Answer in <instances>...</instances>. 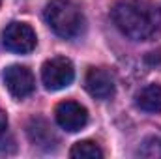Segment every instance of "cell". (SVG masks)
I'll list each match as a JSON object with an SVG mask.
<instances>
[{"label": "cell", "mask_w": 161, "mask_h": 159, "mask_svg": "<svg viewBox=\"0 0 161 159\" xmlns=\"http://www.w3.org/2000/svg\"><path fill=\"white\" fill-rule=\"evenodd\" d=\"M113 23L129 40L150 41L161 34V6L144 0H118L111 9Z\"/></svg>", "instance_id": "1"}, {"label": "cell", "mask_w": 161, "mask_h": 159, "mask_svg": "<svg viewBox=\"0 0 161 159\" xmlns=\"http://www.w3.org/2000/svg\"><path fill=\"white\" fill-rule=\"evenodd\" d=\"M43 17L49 28L64 40H73L84 30V15L71 0H51L45 6Z\"/></svg>", "instance_id": "2"}, {"label": "cell", "mask_w": 161, "mask_h": 159, "mask_svg": "<svg viewBox=\"0 0 161 159\" xmlns=\"http://www.w3.org/2000/svg\"><path fill=\"white\" fill-rule=\"evenodd\" d=\"M73 64L64 56H54L47 60L41 68V80L47 90H62L73 82Z\"/></svg>", "instance_id": "3"}, {"label": "cell", "mask_w": 161, "mask_h": 159, "mask_svg": "<svg viewBox=\"0 0 161 159\" xmlns=\"http://www.w3.org/2000/svg\"><path fill=\"white\" fill-rule=\"evenodd\" d=\"M36 32L26 23H9L4 30V47L17 54H28L36 49Z\"/></svg>", "instance_id": "4"}, {"label": "cell", "mask_w": 161, "mask_h": 159, "mask_svg": "<svg viewBox=\"0 0 161 159\" xmlns=\"http://www.w3.org/2000/svg\"><path fill=\"white\" fill-rule=\"evenodd\" d=\"M2 79H4V84H6L8 92L13 97H17V99L28 97L34 92V88H36L34 75H32V71L26 66L13 64V66L6 68L4 73H2Z\"/></svg>", "instance_id": "5"}, {"label": "cell", "mask_w": 161, "mask_h": 159, "mask_svg": "<svg viewBox=\"0 0 161 159\" xmlns=\"http://www.w3.org/2000/svg\"><path fill=\"white\" fill-rule=\"evenodd\" d=\"M54 118H56V123L62 129H66L69 133H75V131H80L86 125V122H88V111L80 103L68 99V101H62V103L56 105Z\"/></svg>", "instance_id": "6"}, {"label": "cell", "mask_w": 161, "mask_h": 159, "mask_svg": "<svg viewBox=\"0 0 161 159\" xmlns=\"http://www.w3.org/2000/svg\"><path fill=\"white\" fill-rule=\"evenodd\" d=\"M84 88L96 99H109L114 96V77L109 69L90 68L84 77Z\"/></svg>", "instance_id": "7"}, {"label": "cell", "mask_w": 161, "mask_h": 159, "mask_svg": "<svg viewBox=\"0 0 161 159\" xmlns=\"http://www.w3.org/2000/svg\"><path fill=\"white\" fill-rule=\"evenodd\" d=\"M135 103L141 111L146 112H161V82H152L148 86H144L137 97Z\"/></svg>", "instance_id": "8"}, {"label": "cell", "mask_w": 161, "mask_h": 159, "mask_svg": "<svg viewBox=\"0 0 161 159\" xmlns=\"http://www.w3.org/2000/svg\"><path fill=\"white\" fill-rule=\"evenodd\" d=\"M26 131H28V137H30V140L34 144H38L41 148H47V150L54 148L56 137H54V133L51 131V127H49V123L45 120L34 118L28 123V129Z\"/></svg>", "instance_id": "9"}, {"label": "cell", "mask_w": 161, "mask_h": 159, "mask_svg": "<svg viewBox=\"0 0 161 159\" xmlns=\"http://www.w3.org/2000/svg\"><path fill=\"white\" fill-rule=\"evenodd\" d=\"M69 156L73 159H101L103 150L94 140H79L69 150Z\"/></svg>", "instance_id": "10"}, {"label": "cell", "mask_w": 161, "mask_h": 159, "mask_svg": "<svg viewBox=\"0 0 161 159\" xmlns=\"http://www.w3.org/2000/svg\"><path fill=\"white\" fill-rule=\"evenodd\" d=\"M141 154L146 157H161V139H148Z\"/></svg>", "instance_id": "11"}, {"label": "cell", "mask_w": 161, "mask_h": 159, "mask_svg": "<svg viewBox=\"0 0 161 159\" xmlns=\"http://www.w3.org/2000/svg\"><path fill=\"white\" fill-rule=\"evenodd\" d=\"M6 135H8V116L6 112L0 109V150H4V140H6Z\"/></svg>", "instance_id": "12"}, {"label": "cell", "mask_w": 161, "mask_h": 159, "mask_svg": "<svg viewBox=\"0 0 161 159\" xmlns=\"http://www.w3.org/2000/svg\"><path fill=\"white\" fill-rule=\"evenodd\" d=\"M146 60L148 62H152V64H159L161 62V52H150V56H146Z\"/></svg>", "instance_id": "13"}, {"label": "cell", "mask_w": 161, "mask_h": 159, "mask_svg": "<svg viewBox=\"0 0 161 159\" xmlns=\"http://www.w3.org/2000/svg\"><path fill=\"white\" fill-rule=\"evenodd\" d=\"M0 4H2V0H0Z\"/></svg>", "instance_id": "14"}]
</instances>
